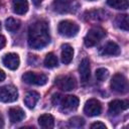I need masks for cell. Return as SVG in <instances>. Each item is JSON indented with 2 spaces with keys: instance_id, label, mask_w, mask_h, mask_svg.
Instances as JSON below:
<instances>
[{
  "instance_id": "obj_1",
  "label": "cell",
  "mask_w": 129,
  "mask_h": 129,
  "mask_svg": "<svg viewBox=\"0 0 129 129\" xmlns=\"http://www.w3.org/2000/svg\"><path fill=\"white\" fill-rule=\"evenodd\" d=\"M50 41L48 24L39 20L29 26L28 29V44L33 49H41Z\"/></svg>"
},
{
  "instance_id": "obj_2",
  "label": "cell",
  "mask_w": 129,
  "mask_h": 129,
  "mask_svg": "<svg viewBox=\"0 0 129 129\" xmlns=\"http://www.w3.org/2000/svg\"><path fill=\"white\" fill-rule=\"evenodd\" d=\"M79 3L75 0H54L52 3L53 11L63 14L69 12H75L78 10Z\"/></svg>"
},
{
  "instance_id": "obj_3",
  "label": "cell",
  "mask_w": 129,
  "mask_h": 129,
  "mask_svg": "<svg viewBox=\"0 0 129 129\" xmlns=\"http://www.w3.org/2000/svg\"><path fill=\"white\" fill-rule=\"evenodd\" d=\"M105 36V30L102 28V27H99V26H95V27H92L88 33L86 34L85 38H84V43L86 46L88 47H91V46H94L96 45L103 37Z\"/></svg>"
},
{
  "instance_id": "obj_4",
  "label": "cell",
  "mask_w": 129,
  "mask_h": 129,
  "mask_svg": "<svg viewBox=\"0 0 129 129\" xmlns=\"http://www.w3.org/2000/svg\"><path fill=\"white\" fill-rule=\"evenodd\" d=\"M79 29H80L79 25L76 22L71 20H62L58 23V26H57L58 33L66 37L76 36L79 32Z\"/></svg>"
},
{
  "instance_id": "obj_5",
  "label": "cell",
  "mask_w": 129,
  "mask_h": 129,
  "mask_svg": "<svg viewBox=\"0 0 129 129\" xmlns=\"http://www.w3.org/2000/svg\"><path fill=\"white\" fill-rule=\"evenodd\" d=\"M18 99V91L12 85H7L0 88V102L11 103Z\"/></svg>"
},
{
  "instance_id": "obj_6",
  "label": "cell",
  "mask_w": 129,
  "mask_h": 129,
  "mask_svg": "<svg viewBox=\"0 0 129 129\" xmlns=\"http://www.w3.org/2000/svg\"><path fill=\"white\" fill-rule=\"evenodd\" d=\"M111 89L117 93H126L128 90V82L127 79L121 75V74H116L113 76L112 80H111Z\"/></svg>"
},
{
  "instance_id": "obj_7",
  "label": "cell",
  "mask_w": 129,
  "mask_h": 129,
  "mask_svg": "<svg viewBox=\"0 0 129 129\" xmlns=\"http://www.w3.org/2000/svg\"><path fill=\"white\" fill-rule=\"evenodd\" d=\"M22 80L24 83L29 85L43 86L47 82V77L43 74H35L33 72H26L22 76Z\"/></svg>"
},
{
  "instance_id": "obj_8",
  "label": "cell",
  "mask_w": 129,
  "mask_h": 129,
  "mask_svg": "<svg viewBox=\"0 0 129 129\" xmlns=\"http://www.w3.org/2000/svg\"><path fill=\"white\" fill-rule=\"evenodd\" d=\"M56 86L62 91H72L77 87V82L74 77L61 76L55 80Z\"/></svg>"
},
{
  "instance_id": "obj_9",
  "label": "cell",
  "mask_w": 129,
  "mask_h": 129,
  "mask_svg": "<svg viewBox=\"0 0 129 129\" xmlns=\"http://www.w3.org/2000/svg\"><path fill=\"white\" fill-rule=\"evenodd\" d=\"M60 110L62 112H71L79 107V99L76 96H66L60 100Z\"/></svg>"
},
{
  "instance_id": "obj_10",
  "label": "cell",
  "mask_w": 129,
  "mask_h": 129,
  "mask_svg": "<svg viewBox=\"0 0 129 129\" xmlns=\"http://www.w3.org/2000/svg\"><path fill=\"white\" fill-rule=\"evenodd\" d=\"M101 111H102V105L96 99H90L89 101H87L84 107V112L90 117L98 116L101 113Z\"/></svg>"
},
{
  "instance_id": "obj_11",
  "label": "cell",
  "mask_w": 129,
  "mask_h": 129,
  "mask_svg": "<svg viewBox=\"0 0 129 129\" xmlns=\"http://www.w3.org/2000/svg\"><path fill=\"white\" fill-rule=\"evenodd\" d=\"M2 61H3V64H4L7 69L12 70V71L17 70L18 67H19V63H20V59H19L18 54L13 53V52L6 53V54L3 56Z\"/></svg>"
},
{
  "instance_id": "obj_12",
  "label": "cell",
  "mask_w": 129,
  "mask_h": 129,
  "mask_svg": "<svg viewBox=\"0 0 129 129\" xmlns=\"http://www.w3.org/2000/svg\"><path fill=\"white\" fill-rule=\"evenodd\" d=\"M128 108V102L126 101H121V100H114L112 102H110L109 104V113L110 115L116 116L119 113H121L122 111L126 110Z\"/></svg>"
},
{
  "instance_id": "obj_13",
  "label": "cell",
  "mask_w": 129,
  "mask_h": 129,
  "mask_svg": "<svg viewBox=\"0 0 129 129\" xmlns=\"http://www.w3.org/2000/svg\"><path fill=\"white\" fill-rule=\"evenodd\" d=\"M100 53L103 55H118L120 53V47L117 43L109 41L101 48Z\"/></svg>"
},
{
  "instance_id": "obj_14",
  "label": "cell",
  "mask_w": 129,
  "mask_h": 129,
  "mask_svg": "<svg viewBox=\"0 0 129 129\" xmlns=\"http://www.w3.org/2000/svg\"><path fill=\"white\" fill-rule=\"evenodd\" d=\"M79 73L81 80L83 82H87L90 78L91 75V70H90V61L88 58H83L80 66H79Z\"/></svg>"
},
{
  "instance_id": "obj_15",
  "label": "cell",
  "mask_w": 129,
  "mask_h": 129,
  "mask_svg": "<svg viewBox=\"0 0 129 129\" xmlns=\"http://www.w3.org/2000/svg\"><path fill=\"white\" fill-rule=\"evenodd\" d=\"M12 9L14 13L22 15L28 10V2L27 0H12Z\"/></svg>"
},
{
  "instance_id": "obj_16",
  "label": "cell",
  "mask_w": 129,
  "mask_h": 129,
  "mask_svg": "<svg viewBox=\"0 0 129 129\" xmlns=\"http://www.w3.org/2000/svg\"><path fill=\"white\" fill-rule=\"evenodd\" d=\"M74 56V49L70 44H63L61 46V61L64 64H69Z\"/></svg>"
},
{
  "instance_id": "obj_17",
  "label": "cell",
  "mask_w": 129,
  "mask_h": 129,
  "mask_svg": "<svg viewBox=\"0 0 129 129\" xmlns=\"http://www.w3.org/2000/svg\"><path fill=\"white\" fill-rule=\"evenodd\" d=\"M39 98H40V95H39L37 92H35V91H30V92H28V93L25 95V97H24V104L26 105L27 108L32 109V108L35 106V104L37 103V101L39 100Z\"/></svg>"
},
{
  "instance_id": "obj_18",
  "label": "cell",
  "mask_w": 129,
  "mask_h": 129,
  "mask_svg": "<svg viewBox=\"0 0 129 129\" xmlns=\"http://www.w3.org/2000/svg\"><path fill=\"white\" fill-rule=\"evenodd\" d=\"M24 117H25L24 111L20 107H13L9 110V118H10V121L13 123L22 121Z\"/></svg>"
},
{
  "instance_id": "obj_19",
  "label": "cell",
  "mask_w": 129,
  "mask_h": 129,
  "mask_svg": "<svg viewBox=\"0 0 129 129\" xmlns=\"http://www.w3.org/2000/svg\"><path fill=\"white\" fill-rule=\"evenodd\" d=\"M38 124L42 128H52L54 125V119L50 114H43L38 118Z\"/></svg>"
},
{
  "instance_id": "obj_20",
  "label": "cell",
  "mask_w": 129,
  "mask_h": 129,
  "mask_svg": "<svg viewBox=\"0 0 129 129\" xmlns=\"http://www.w3.org/2000/svg\"><path fill=\"white\" fill-rule=\"evenodd\" d=\"M115 24L118 28L124 30V31H128V15L127 14H120L117 15L116 19H115Z\"/></svg>"
},
{
  "instance_id": "obj_21",
  "label": "cell",
  "mask_w": 129,
  "mask_h": 129,
  "mask_svg": "<svg viewBox=\"0 0 129 129\" xmlns=\"http://www.w3.org/2000/svg\"><path fill=\"white\" fill-rule=\"evenodd\" d=\"M5 27L8 31L10 32H15L19 29L20 27V21L18 19H15V18H12V17H9L8 19H6L5 21Z\"/></svg>"
},
{
  "instance_id": "obj_22",
  "label": "cell",
  "mask_w": 129,
  "mask_h": 129,
  "mask_svg": "<svg viewBox=\"0 0 129 129\" xmlns=\"http://www.w3.org/2000/svg\"><path fill=\"white\" fill-rule=\"evenodd\" d=\"M107 4L115 9H127L128 0H107Z\"/></svg>"
},
{
  "instance_id": "obj_23",
  "label": "cell",
  "mask_w": 129,
  "mask_h": 129,
  "mask_svg": "<svg viewBox=\"0 0 129 129\" xmlns=\"http://www.w3.org/2000/svg\"><path fill=\"white\" fill-rule=\"evenodd\" d=\"M44 66L46 68H54L57 66V58L56 56L54 55V53L52 52H49L45 55V58H44Z\"/></svg>"
},
{
  "instance_id": "obj_24",
  "label": "cell",
  "mask_w": 129,
  "mask_h": 129,
  "mask_svg": "<svg viewBox=\"0 0 129 129\" xmlns=\"http://www.w3.org/2000/svg\"><path fill=\"white\" fill-rule=\"evenodd\" d=\"M109 76V72L107 69L104 68H100L96 71V78L99 81H105Z\"/></svg>"
},
{
  "instance_id": "obj_25",
  "label": "cell",
  "mask_w": 129,
  "mask_h": 129,
  "mask_svg": "<svg viewBox=\"0 0 129 129\" xmlns=\"http://www.w3.org/2000/svg\"><path fill=\"white\" fill-rule=\"evenodd\" d=\"M85 123L84 119L81 117H74L70 120V126L71 127H81Z\"/></svg>"
},
{
  "instance_id": "obj_26",
  "label": "cell",
  "mask_w": 129,
  "mask_h": 129,
  "mask_svg": "<svg viewBox=\"0 0 129 129\" xmlns=\"http://www.w3.org/2000/svg\"><path fill=\"white\" fill-rule=\"evenodd\" d=\"M91 128H102V129H106V125L105 124H103L102 122H95V123H93L92 125H91Z\"/></svg>"
},
{
  "instance_id": "obj_27",
  "label": "cell",
  "mask_w": 129,
  "mask_h": 129,
  "mask_svg": "<svg viewBox=\"0 0 129 129\" xmlns=\"http://www.w3.org/2000/svg\"><path fill=\"white\" fill-rule=\"evenodd\" d=\"M60 97H61L60 95H58V94H54L53 97H52V103H53L54 105L59 104V102H60V100H61Z\"/></svg>"
},
{
  "instance_id": "obj_28",
  "label": "cell",
  "mask_w": 129,
  "mask_h": 129,
  "mask_svg": "<svg viewBox=\"0 0 129 129\" xmlns=\"http://www.w3.org/2000/svg\"><path fill=\"white\" fill-rule=\"evenodd\" d=\"M5 44H6V38H5V36L0 35V50L5 46Z\"/></svg>"
},
{
  "instance_id": "obj_29",
  "label": "cell",
  "mask_w": 129,
  "mask_h": 129,
  "mask_svg": "<svg viewBox=\"0 0 129 129\" xmlns=\"http://www.w3.org/2000/svg\"><path fill=\"white\" fill-rule=\"evenodd\" d=\"M5 73L2 71V70H0V82H2V81H4L5 80Z\"/></svg>"
},
{
  "instance_id": "obj_30",
  "label": "cell",
  "mask_w": 129,
  "mask_h": 129,
  "mask_svg": "<svg viewBox=\"0 0 129 129\" xmlns=\"http://www.w3.org/2000/svg\"><path fill=\"white\" fill-rule=\"evenodd\" d=\"M3 126H4V121H3V117H2V115L0 114V128L3 127Z\"/></svg>"
},
{
  "instance_id": "obj_31",
  "label": "cell",
  "mask_w": 129,
  "mask_h": 129,
  "mask_svg": "<svg viewBox=\"0 0 129 129\" xmlns=\"http://www.w3.org/2000/svg\"><path fill=\"white\" fill-rule=\"evenodd\" d=\"M0 29H1V22H0Z\"/></svg>"
},
{
  "instance_id": "obj_32",
  "label": "cell",
  "mask_w": 129,
  "mask_h": 129,
  "mask_svg": "<svg viewBox=\"0 0 129 129\" xmlns=\"http://www.w3.org/2000/svg\"><path fill=\"white\" fill-rule=\"evenodd\" d=\"M89 1H94V0H89Z\"/></svg>"
}]
</instances>
